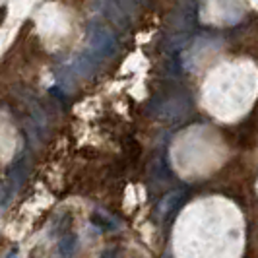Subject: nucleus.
<instances>
[{
  "label": "nucleus",
  "mask_w": 258,
  "mask_h": 258,
  "mask_svg": "<svg viewBox=\"0 0 258 258\" xmlns=\"http://www.w3.org/2000/svg\"><path fill=\"white\" fill-rule=\"evenodd\" d=\"M78 235L74 231H66L60 239H58V243H56V252H58V256L60 258H74L78 252Z\"/></svg>",
  "instance_id": "obj_1"
},
{
  "label": "nucleus",
  "mask_w": 258,
  "mask_h": 258,
  "mask_svg": "<svg viewBox=\"0 0 258 258\" xmlns=\"http://www.w3.org/2000/svg\"><path fill=\"white\" fill-rule=\"evenodd\" d=\"M91 223H93L97 229H101V231H116V229H118V223H116L113 218H109L107 214H103V212H95V214L91 216Z\"/></svg>",
  "instance_id": "obj_2"
},
{
  "label": "nucleus",
  "mask_w": 258,
  "mask_h": 258,
  "mask_svg": "<svg viewBox=\"0 0 258 258\" xmlns=\"http://www.w3.org/2000/svg\"><path fill=\"white\" fill-rule=\"evenodd\" d=\"M99 258H118V250L116 248H107L99 254Z\"/></svg>",
  "instance_id": "obj_3"
},
{
  "label": "nucleus",
  "mask_w": 258,
  "mask_h": 258,
  "mask_svg": "<svg viewBox=\"0 0 258 258\" xmlns=\"http://www.w3.org/2000/svg\"><path fill=\"white\" fill-rule=\"evenodd\" d=\"M138 258H140V256H138Z\"/></svg>",
  "instance_id": "obj_4"
}]
</instances>
